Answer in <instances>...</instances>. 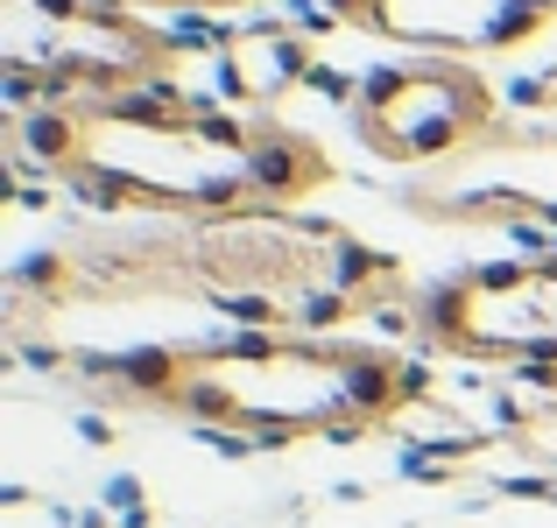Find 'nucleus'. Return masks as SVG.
<instances>
[{
	"label": "nucleus",
	"instance_id": "nucleus-3",
	"mask_svg": "<svg viewBox=\"0 0 557 528\" xmlns=\"http://www.w3.org/2000/svg\"><path fill=\"white\" fill-rule=\"evenodd\" d=\"M113 282H184L240 331H325L395 311L403 268L360 232L311 212H219L177 218L170 240H141L113 261Z\"/></svg>",
	"mask_w": 557,
	"mask_h": 528
},
{
	"label": "nucleus",
	"instance_id": "nucleus-6",
	"mask_svg": "<svg viewBox=\"0 0 557 528\" xmlns=\"http://www.w3.org/2000/svg\"><path fill=\"white\" fill-rule=\"evenodd\" d=\"M502 99L459 56H409V64H381L354 92V127L381 163H445L466 155L480 135H494Z\"/></svg>",
	"mask_w": 557,
	"mask_h": 528
},
{
	"label": "nucleus",
	"instance_id": "nucleus-5",
	"mask_svg": "<svg viewBox=\"0 0 557 528\" xmlns=\"http://www.w3.org/2000/svg\"><path fill=\"white\" fill-rule=\"evenodd\" d=\"M417 331L451 360L557 366V247L530 261H480L417 297Z\"/></svg>",
	"mask_w": 557,
	"mask_h": 528
},
{
	"label": "nucleus",
	"instance_id": "nucleus-7",
	"mask_svg": "<svg viewBox=\"0 0 557 528\" xmlns=\"http://www.w3.org/2000/svg\"><path fill=\"white\" fill-rule=\"evenodd\" d=\"M311 78V36L304 28H283V22H261V28H240V36H226V50H219V85H226L233 106H269V99H283L289 85Z\"/></svg>",
	"mask_w": 557,
	"mask_h": 528
},
{
	"label": "nucleus",
	"instance_id": "nucleus-9",
	"mask_svg": "<svg viewBox=\"0 0 557 528\" xmlns=\"http://www.w3.org/2000/svg\"><path fill=\"white\" fill-rule=\"evenodd\" d=\"M550 493H557V487H550Z\"/></svg>",
	"mask_w": 557,
	"mask_h": 528
},
{
	"label": "nucleus",
	"instance_id": "nucleus-2",
	"mask_svg": "<svg viewBox=\"0 0 557 528\" xmlns=\"http://www.w3.org/2000/svg\"><path fill=\"white\" fill-rule=\"evenodd\" d=\"M85 374L135 408L233 430L255 444L297 437H368L395 430L403 408L431 394L417 360L360 339H304V331H226L205 345H141L121 360H85Z\"/></svg>",
	"mask_w": 557,
	"mask_h": 528
},
{
	"label": "nucleus",
	"instance_id": "nucleus-4",
	"mask_svg": "<svg viewBox=\"0 0 557 528\" xmlns=\"http://www.w3.org/2000/svg\"><path fill=\"white\" fill-rule=\"evenodd\" d=\"M0 64L14 113L36 99H121L170 78V36L113 0H0Z\"/></svg>",
	"mask_w": 557,
	"mask_h": 528
},
{
	"label": "nucleus",
	"instance_id": "nucleus-1",
	"mask_svg": "<svg viewBox=\"0 0 557 528\" xmlns=\"http://www.w3.org/2000/svg\"><path fill=\"white\" fill-rule=\"evenodd\" d=\"M14 163L85 190L107 212H297L332 184V155L311 135L261 113L205 106L170 85L121 99H64L14 113Z\"/></svg>",
	"mask_w": 557,
	"mask_h": 528
},
{
	"label": "nucleus",
	"instance_id": "nucleus-8",
	"mask_svg": "<svg viewBox=\"0 0 557 528\" xmlns=\"http://www.w3.org/2000/svg\"><path fill=\"white\" fill-rule=\"evenodd\" d=\"M113 8L141 14V8H177V14H219V8H255V0H113Z\"/></svg>",
	"mask_w": 557,
	"mask_h": 528
}]
</instances>
